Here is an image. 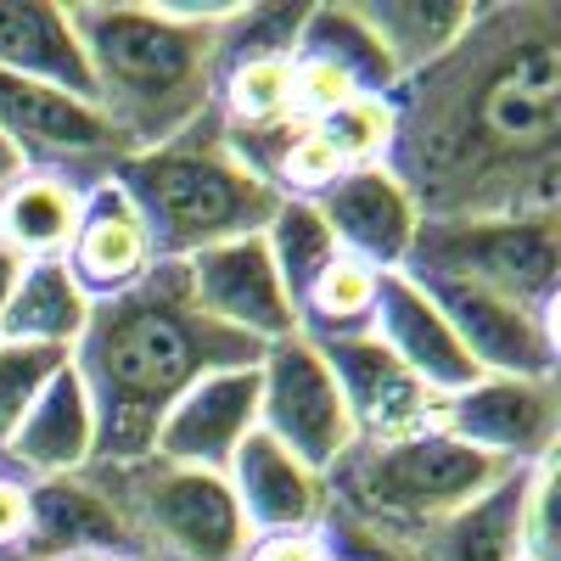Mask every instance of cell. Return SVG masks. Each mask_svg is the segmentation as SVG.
<instances>
[{
  "label": "cell",
  "mask_w": 561,
  "mask_h": 561,
  "mask_svg": "<svg viewBox=\"0 0 561 561\" xmlns=\"http://www.w3.org/2000/svg\"><path fill=\"white\" fill-rule=\"evenodd\" d=\"M388 169L421 219H561V7L494 0L393 90Z\"/></svg>",
  "instance_id": "1"
},
{
  "label": "cell",
  "mask_w": 561,
  "mask_h": 561,
  "mask_svg": "<svg viewBox=\"0 0 561 561\" xmlns=\"http://www.w3.org/2000/svg\"><path fill=\"white\" fill-rule=\"evenodd\" d=\"M259 343L208 320L185 287V264H158L129 293L90 304V320L68 354L96 415V460H147L163 415L203 377L230 365H259Z\"/></svg>",
  "instance_id": "2"
},
{
  "label": "cell",
  "mask_w": 561,
  "mask_h": 561,
  "mask_svg": "<svg viewBox=\"0 0 561 561\" xmlns=\"http://www.w3.org/2000/svg\"><path fill=\"white\" fill-rule=\"evenodd\" d=\"M242 12V0L225 7H68V23L84 45L90 96L118 129L129 152H152L180 140L192 124L214 113L219 90V28Z\"/></svg>",
  "instance_id": "3"
},
{
  "label": "cell",
  "mask_w": 561,
  "mask_h": 561,
  "mask_svg": "<svg viewBox=\"0 0 561 561\" xmlns=\"http://www.w3.org/2000/svg\"><path fill=\"white\" fill-rule=\"evenodd\" d=\"M113 180L129 192V203L140 208L152 230L158 264H180L214 242L230 237H253L275 214V192L225 147V124L219 113H208L203 124H192L180 140L152 152H129Z\"/></svg>",
  "instance_id": "4"
},
{
  "label": "cell",
  "mask_w": 561,
  "mask_h": 561,
  "mask_svg": "<svg viewBox=\"0 0 561 561\" xmlns=\"http://www.w3.org/2000/svg\"><path fill=\"white\" fill-rule=\"evenodd\" d=\"M517 466H505L449 433H415L393 444H359L332 478H325V505L382 528L393 539L421 545L444 517L472 505L494 483H505Z\"/></svg>",
  "instance_id": "5"
},
{
  "label": "cell",
  "mask_w": 561,
  "mask_h": 561,
  "mask_svg": "<svg viewBox=\"0 0 561 561\" xmlns=\"http://www.w3.org/2000/svg\"><path fill=\"white\" fill-rule=\"evenodd\" d=\"M84 472L118 511L129 561H248L253 528L225 472L174 466L158 455L129 466H84Z\"/></svg>",
  "instance_id": "6"
},
{
  "label": "cell",
  "mask_w": 561,
  "mask_h": 561,
  "mask_svg": "<svg viewBox=\"0 0 561 561\" xmlns=\"http://www.w3.org/2000/svg\"><path fill=\"white\" fill-rule=\"evenodd\" d=\"M404 275L489 287L556 320L561 219H421Z\"/></svg>",
  "instance_id": "7"
},
{
  "label": "cell",
  "mask_w": 561,
  "mask_h": 561,
  "mask_svg": "<svg viewBox=\"0 0 561 561\" xmlns=\"http://www.w3.org/2000/svg\"><path fill=\"white\" fill-rule=\"evenodd\" d=\"M259 427L320 478H332L359 449L348 399L332 377V365L320 359V348L304 332L280 337L259 354Z\"/></svg>",
  "instance_id": "8"
},
{
  "label": "cell",
  "mask_w": 561,
  "mask_h": 561,
  "mask_svg": "<svg viewBox=\"0 0 561 561\" xmlns=\"http://www.w3.org/2000/svg\"><path fill=\"white\" fill-rule=\"evenodd\" d=\"M0 135L12 140L28 169H57L79 185L107 180L129 158V147L96 102L7 68H0Z\"/></svg>",
  "instance_id": "9"
},
{
  "label": "cell",
  "mask_w": 561,
  "mask_h": 561,
  "mask_svg": "<svg viewBox=\"0 0 561 561\" xmlns=\"http://www.w3.org/2000/svg\"><path fill=\"white\" fill-rule=\"evenodd\" d=\"M180 264H185V287H192L197 309L208 320H219L225 332H237L259 348L298 332V309H293L287 287H280V275H275L264 230L214 242V248L180 259Z\"/></svg>",
  "instance_id": "10"
},
{
  "label": "cell",
  "mask_w": 561,
  "mask_h": 561,
  "mask_svg": "<svg viewBox=\"0 0 561 561\" xmlns=\"http://www.w3.org/2000/svg\"><path fill=\"white\" fill-rule=\"evenodd\" d=\"M444 309L449 332L460 337L466 359L483 377H528L556 382V320L534 314L517 298H500L489 287H466V280H421Z\"/></svg>",
  "instance_id": "11"
},
{
  "label": "cell",
  "mask_w": 561,
  "mask_h": 561,
  "mask_svg": "<svg viewBox=\"0 0 561 561\" xmlns=\"http://www.w3.org/2000/svg\"><path fill=\"white\" fill-rule=\"evenodd\" d=\"M438 433L472 444L505 466H534L556 455L561 393L556 382H528V377H478L466 393L444 399Z\"/></svg>",
  "instance_id": "12"
},
{
  "label": "cell",
  "mask_w": 561,
  "mask_h": 561,
  "mask_svg": "<svg viewBox=\"0 0 561 561\" xmlns=\"http://www.w3.org/2000/svg\"><path fill=\"white\" fill-rule=\"evenodd\" d=\"M314 343V337H309ZM320 359L332 365V377L348 399V415L359 427V444H393V438H415L438 427L444 399H433L410 370L377 343V332H348V337H325L314 343Z\"/></svg>",
  "instance_id": "13"
},
{
  "label": "cell",
  "mask_w": 561,
  "mask_h": 561,
  "mask_svg": "<svg viewBox=\"0 0 561 561\" xmlns=\"http://www.w3.org/2000/svg\"><path fill=\"white\" fill-rule=\"evenodd\" d=\"M370 332H377V343H382L433 399H455V393H466V388L483 377V370L466 359L460 337L449 332V320H444V309L433 304V293L421 287L415 275H404V270H388V275H382L377 309H370Z\"/></svg>",
  "instance_id": "14"
},
{
  "label": "cell",
  "mask_w": 561,
  "mask_h": 561,
  "mask_svg": "<svg viewBox=\"0 0 561 561\" xmlns=\"http://www.w3.org/2000/svg\"><path fill=\"white\" fill-rule=\"evenodd\" d=\"M259 427V365H230L203 377L185 393L152 438L158 460L174 466H203V472H225L237 444Z\"/></svg>",
  "instance_id": "15"
},
{
  "label": "cell",
  "mask_w": 561,
  "mask_h": 561,
  "mask_svg": "<svg viewBox=\"0 0 561 561\" xmlns=\"http://www.w3.org/2000/svg\"><path fill=\"white\" fill-rule=\"evenodd\" d=\"M225 483L237 494L242 517L253 528V539H270V534H314L325 523V478L309 472V466L280 449L264 427H253L237 455L225 466Z\"/></svg>",
  "instance_id": "16"
},
{
  "label": "cell",
  "mask_w": 561,
  "mask_h": 561,
  "mask_svg": "<svg viewBox=\"0 0 561 561\" xmlns=\"http://www.w3.org/2000/svg\"><path fill=\"white\" fill-rule=\"evenodd\" d=\"M73 270V280L84 287L90 304L118 298L129 293L135 280H147L158 270V248H152V230L140 219V208L129 203V192L107 174L84 192V214H79V237L62 259Z\"/></svg>",
  "instance_id": "17"
},
{
  "label": "cell",
  "mask_w": 561,
  "mask_h": 561,
  "mask_svg": "<svg viewBox=\"0 0 561 561\" xmlns=\"http://www.w3.org/2000/svg\"><path fill=\"white\" fill-rule=\"evenodd\" d=\"M320 214H325V225H332V237H337L343 253L377 264L382 275L404 270L410 242H415V225H421L415 197L404 192V180L388 163H377V169H343V180L320 197Z\"/></svg>",
  "instance_id": "18"
},
{
  "label": "cell",
  "mask_w": 561,
  "mask_h": 561,
  "mask_svg": "<svg viewBox=\"0 0 561 561\" xmlns=\"http://www.w3.org/2000/svg\"><path fill=\"white\" fill-rule=\"evenodd\" d=\"M68 556H124L129 561L124 523L90 472L28 483V539L18 561H68Z\"/></svg>",
  "instance_id": "19"
},
{
  "label": "cell",
  "mask_w": 561,
  "mask_h": 561,
  "mask_svg": "<svg viewBox=\"0 0 561 561\" xmlns=\"http://www.w3.org/2000/svg\"><path fill=\"white\" fill-rule=\"evenodd\" d=\"M90 460H96V415H90V399H84V382L73 377V365H62L51 388L23 415L12 444L0 449V472L39 483V478H73Z\"/></svg>",
  "instance_id": "20"
},
{
  "label": "cell",
  "mask_w": 561,
  "mask_h": 561,
  "mask_svg": "<svg viewBox=\"0 0 561 561\" xmlns=\"http://www.w3.org/2000/svg\"><path fill=\"white\" fill-rule=\"evenodd\" d=\"M0 68L96 102L68 7H51V0H0Z\"/></svg>",
  "instance_id": "21"
},
{
  "label": "cell",
  "mask_w": 561,
  "mask_h": 561,
  "mask_svg": "<svg viewBox=\"0 0 561 561\" xmlns=\"http://www.w3.org/2000/svg\"><path fill=\"white\" fill-rule=\"evenodd\" d=\"M90 185L57 174V169H23L7 192H0V242H7L23 264L39 259H68L79 237Z\"/></svg>",
  "instance_id": "22"
},
{
  "label": "cell",
  "mask_w": 561,
  "mask_h": 561,
  "mask_svg": "<svg viewBox=\"0 0 561 561\" xmlns=\"http://www.w3.org/2000/svg\"><path fill=\"white\" fill-rule=\"evenodd\" d=\"M523 505H528V466L505 483L460 505L421 539V561H523Z\"/></svg>",
  "instance_id": "23"
},
{
  "label": "cell",
  "mask_w": 561,
  "mask_h": 561,
  "mask_svg": "<svg viewBox=\"0 0 561 561\" xmlns=\"http://www.w3.org/2000/svg\"><path fill=\"white\" fill-rule=\"evenodd\" d=\"M84 320H90V298L73 280V270L62 259H39V264H23L18 287L7 298V314H0V343H34V348L73 354Z\"/></svg>",
  "instance_id": "24"
},
{
  "label": "cell",
  "mask_w": 561,
  "mask_h": 561,
  "mask_svg": "<svg viewBox=\"0 0 561 561\" xmlns=\"http://www.w3.org/2000/svg\"><path fill=\"white\" fill-rule=\"evenodd\" d=\"M354 7L370 23V34L388 45L399 79H410L427 62H438L449 45L466 34L478 0H354Z\"/></svg>",
  "instance_id": "25"
},
{
  "label": "cell",
  "mask_w": 561,
  "mask_h": 561,
  "mask_svg": "<svg viewBox=\"0 0 561 561\" xmlns=\"http://www.w3.org/2000/svg\"><path fill=\"white\" fill-rule=\"evenodd\" d=\"M298 51L325 57L332 68H343L359 96H393V90L404 84L393 57H388V45L370 34V23L359 18L354 0H337V7H309L304 34H298Z\"/></svg>",
  "instance_id": "26"
},
{
  "label": "cell",
  "mask_w": 561,
  "mask_h": 561,
  "mask_svg": "<svg viewBox=\"0 0 561 561\" xmlns=\"http://www.w3.org/2000/svg\"><path fill=\"white\" fill-rule=\"evenodd\" d=\"M377 287H382V270L365 264L354 253H337L325 264L309 293L298 298V332L325 343V337H348L370 325V309H377Z\"/></svg>",
  "instance_id": "27"
},
{
  "label": "cell",
  "mask_w": 561,
  "mask_h": 561,
  "mask_svg": "<svg viewBox=\"0 0 561 561\" xmlns=\"http://www.w3.org/2000/svg\"><path fill=\"white\" fill-rule=\"evenodd\" d=\"M214 113L225 129H264L298 113L293 90V57H242L219 68Z\"/></svg>",
  "instance_id": "28"
},
{
  "label": "cell",
  "mask_w": 561,
  "mask_h": 561,
  "mask_svg": "<svg viewBox=\"0 0 561 561\" xmlns=\"http://www.w3.org/2000/svg\"><path fill=\"white\" fill-rule=\"evenodd\" d=\"M264 248L275 259V275H280V287H287L293 309L309 293V280L343 253L337 237H332V225H325V214H320V203H298V197L275 203V214L264 225Z\"/></svg>",
  "instance_id": "29"
},
{
  "label": "cell",
  "mask_w": 561,
  "mask_h": 561,
  "mask_svg": "<svg viewBox=\"0 0 561 561\" xmlns=\"http://www.w3.org/2000/svg\"><path fill=\"white\" fill-rule=\"evenodd\" d=\"M304 18L309 7L298 0H242V12L219 28V51L225 62H242V57H298V34H304Z\"/></svg>",
  "instance_id": "30"
},
{
  "label": "cell",
  "mask_w": 561,
  "mask_h": 561,
  "mask_svg": "<svg viewBox=\"0 0 561 561\" xmlns=\"http://www.w3.org/2000/svg\"><path fill=\"white\" fill-rule=\"evenodd\" d=\"M320 129H325V140H332V152L343 158V169H377L393 152L399 113H393V96H354Z\"/></svg>",
  "instance_id": "31"
},
{
  "label": "cell",
  "mask_w": 561,
  "mask_h": 561,
  "mask_svg": "<svg viewBox=\"0 0 561 561\" xmlns=\"http://www.w3.org/2000/svg\"><path fill=\"white\" fill-rule=\"evenodd\" d=\"M68 365L62 348H34V343H0V449L12 444L34 399L51 388V377Z\"/></svg>",
  "instance_id": "32"
},
{
  "label": "cell",
  "mask_w": 561,
  "mask_h": 561,
  "mask_svg": "<svg viewBox=\"0 0 561 561\" xmlns=\"http://www.w3.org/2000/svg\"><path fill=\"white\" fill-rule=\"evenodd\" d=\"M28 539V483L0 472V556H18Z\"/></svg>",
  "instance_id": "33"
},
{
  "label": "cell",
  "mask_w": 561,
  "mask_h": 561,
  "mask_svg": "<svg viewBox=\"0 0 561 561\" xmlns=\"http://www.w3.org/2000/svg\"><path fill=\"white\" fill-rule=\"evenodd\" d=\"M248 561H332V550L320 545V534H270L253 539Z\"/></svg>",
  "instance_id": "34"
},
{
  "label": "cell",
  "mask_w": 561,
  "mask_h": 561,
  "mask_svg": "<svg viewBox=\"0 0 561 561\" xmlns=\"http://www.w3.org/2000/svg\"><path fill=\"white\" fill-rule=\"evenodd\" d=\"M18 275H23V259L0 242V314H7V298H12V287H18Z\"/></svg>",
  "instance_id": "35"
},
{
  "label": "cell",
  "mask_w": 561,
  "mask_h": 561,
  "mask_svg": "<svg viewBox=\"0 0 561 561\" xmlns=\"http://www.w3.org/2000/svg\"><path fill=\"white\" fill-rule=\"evenodd\" d=\"M23 169H28V163L18 158V147H12L7 135H0V192H7V185H12V180H18Z\"/></svg>",
  "instance_id": "36"
}]
</instances>
